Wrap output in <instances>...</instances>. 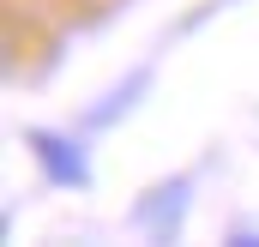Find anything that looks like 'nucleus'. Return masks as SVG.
I'll return each mask as SVG.
<instances>
[{"label":"nucleus","mask_w":259,"mask_h":247,"mask_svg":"<svg viewBox=\"0 0 259 247\" xmlns=\"http://www.w3.org/2000/svg\"><path fill=\"white\" fill-rule=\"evenodd\" d=\"M145 91H151V72L139 66V72H127L115 91H103V97L84 109V127H91V133H109V127H121V121H127V109H139V97H145Z\"/></svg>","instance_id":"7ed1b4c3"},{"label":"nucleus","mask_w":259,"mask_h":247,"mask_svg":"<svg viewBox=\"0 0 259 247\" xmlns=\"http://www.w3.org/2000/svg\"><path fill=\"white\" fill-rule=\"evenodd\" d=\"M223 247H259V229H241V235H229Z\"/></svg>","instance_id":"20e7f679"},{"label":"nucleus","mask_w":259,"mask_h":247,"mask_svg":"<svg viewBox=\"0 0 259 247\" xmlns=\"http://www.w3.org/2000/svg\"><path fill=\"white\" fill-rule=\"evenodd\" d=\"M187 199H193V181H187V175L151 181L139 199H133V229H139L151 247H175L181 229H187Z\"/></svg>","instance_id":"f257e3e1"},{"label":"nucleus","mask_w":259,"mask_h":247,"mask_svg":"<svg viewBox=\"0 0 259 247\" xmlns=\"http://www.w3.org/2000/svg\"><path fill=\"white\" fill-rule=\"evenodd\" d=\"M24 145H30L36 169H42L55 187H66V193L91 187V157H84V145H78L72 133H55V127H24Z\"/></svg>","instance_id":"f03ea898"}]
</instances>
